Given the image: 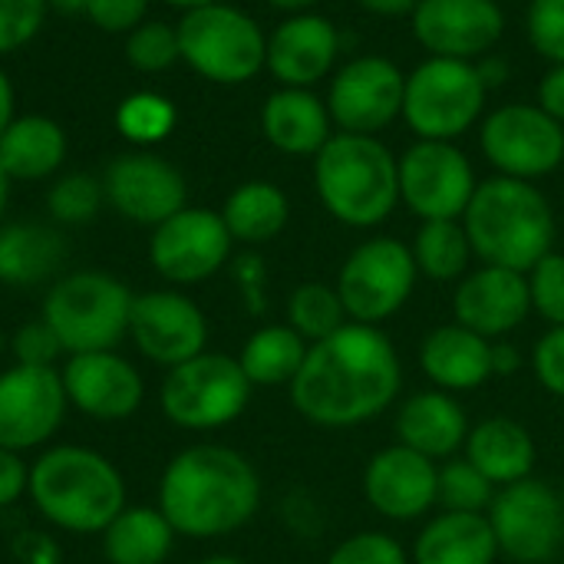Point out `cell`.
<instances>
[{"instance_id":"6da1fadb","label":"cell","mask_w":564,"mask_h":564,"mask_svg":"<svg viewBox=\"0 0 564 564\" xmlns=\"http://www.w3.org/2000/svg\"><path fill=\"white\" fill-rule=\"evenodd\" d=\"M403 387V364L393 340L370 324H344L307 357L288 393L294 410L324 430H350L387 413Z\"/></svg>"},{"instance_id":"7a4b0ae2","label":"cell","mask_w":564,"mask_h":564,"mask_svg":"<svg viewBox=\"0 0 564 564\" xmlns=\"http://www.w3.org/2000/svg\"><path fill=\"white\" fill-rule=\"evenodd\" d=\"M261 509V476L251 459L221 443H198L169 459L159 482V512L175 535L221 539L245 529Z\"/></svg>"},{"instance_id":"3957f363","label":"cell","mask_w":564,"mask_h":564,"mask_svg":"<svg viewBox=\"0 0 564 564\" xmlns=\"http://www.w3.org/2000/svg\"><path fill=\"white\" fill-rule=\"evenodd\" d=\"M463 228L473 254L482 264L529 274L545 254L555 251V208L535 182L489 175L479 182Z\"/></svg>"},{"instance_id":"277c9868","label":"cell","mask_w":564,"mask_h":564,"mask_svg":"<svg viewBox=\"0 0 564 564\" xmlns=\"http://www.w3.org/2000/svg\"><path fill=\"white\" fill-rule=\"evenodd\" d=\"M311 162L314 192L334 221L370 231L400 208L397 152L380 135L334 132Z\"/></svg>"},{"instance_id":"5b68a950","label":"cell","mask_w":564,"mask_h":564,"mask_svg":"<svg viewBox=\"0 0 564 564\" xmlns=\"http://www.w3.org/2000/svg\"><path fill=\"white\" fill-rule=\"evenodd\" d=\"M26 496L50 525L76 535H102L126 509L122 473L86 446H50L40 453L30 466Z\"/></svg>"},{"instance_id":"8992f818","label":"cell","mask_w":564,"mask_h":564,"mask_svg":"<svg viewBox=\"0 0 564 564\" xmlns=\"http://www.w3.org/2000/svg\"><path fill=\"white\" fill-rule=\"evenodd\" d=\"M135 294L106 271H73L50 284L40 321L56 334L63 354L116 350L129 337Z\"/></svg>"},{"instance_id":"52a82bcc","label":"cell","mask_w":564,"mask_h":564,"mask_svg":"<svg viewBox=\"0 0 564 564\" xmlns=\"http://www.w3.org/2000/svg\"><path fill=\"white\" fill-rule=\"evenodd\" d=\"M489 89L466 59L426 56L406 73L403 93V122L413 139L430 142H456L469 129H479L486 116Z\"/></svg>"},{"instance_id":"ba28073f","label":"cell","mask_w":564,"mask_h":564,"mask_svg":"<svg viewBox=\"0 0 564 564\" xmlns=\"http://www.w3.org/2000/svg\"><path fill=\"white\" fill-rule=\"evenodd\" d=\"M175 30L182 59L215 86H241L264 69L268 33L241 7L221 0L188 10Z\"/></svg>"},{"instance_id":"9c48e42d","label":"cell","mask_w":564,"mask_h":564,"mask_svg":"<svg viewBox=\"0 0 564 564\" xmlns=\"http://www.w3.org/2000/svg\"><path fill=\"white\" fill-rule=\"evenodd\" d=\"M251 393L254 387L248 383L238 357L205 350L165 373L159 406L178 430L212 433L235 423L248 410Z\"/></svg>"},{"instance_id":"30bf717a","label":"cell","mask_w":564,"mask_h":564,"mask_svg":"<svg viewBox=\"0 0 564 564\" xmlns=\"http://www.w3.org/2000/svg\"><path fill=\"white\" fill-rule=\"evenodd\" d=\"M416 281L420 271L410 245L393 235H373L344 258L334 288L354 324L380 327L410 304Z\"/></svg>"},{"instance_id":"8fae6325","label":"cell","mask_w":564,"mask_h":564,"mask_svg":"<svg viewBox=\"0 0 564 564\" xmlns=\"http://www.w3.org/2000/svg\"><path fill=\"white\" fill-rule=\"evenodd\" d=\"M479 149L496 175L539 182L564 162V126L539 102H506L482 116Z\"/></svg>"},{"instance_id":"7c38bea8","label":"cell","mask_w":564,"mask_h":564,"mask_svg":"<svg viewBox=\"0 0 564 564\" xmlns=\"http://www.w3.org/2000/svg\"><path fill=\"white\" fill-rule=\"evenodd\" d=\"M489 525L499 542V555L512 564H552L564 549L562 492L535 476L496 489L489 506Z\"/></svg>"},{"instance_id":"4fadbf2b","label":"cell","mask_w":564,"mask_h":564,"mask_svg":"<svg viewBox=\"0 0 564 564\" xmlns=\"http://www.w3.org/2000/svg\"><path fill=\"white\" fill-rule=\"evenodd\" d=\"M400 205H406L420 221H449L463 218L479 175L473 159L456 142L413 139L400 155Z\"/></svg>"},{"instance_id":"5bb4252c","label":"cell","mask_w":564,"mask_h":564,"mask_svg":"<svg viewBox=\"0 0 564 564\" xmlns=\"http://www.w3.org/2000/svg\"><path fill=\"white\" fill-rule=\"evenodd\" d=\"M406 73L383 53H360L340 63L327 83V112L337 132L380 135L403 116Z\"/></svg>"},{"instance_id":"9a60e30c","label":"cell","mask_w":564,"mask_h":564,"mask_svg":"<svg viewBox=\"0 0 564 564\" xmlns=\"http://www.w3.org/2000/svg\"><path fill=\"white\" fill-rule=\"evenodd\" d=\"M235 238L228 235L221 212L182 208L152 228L149 261L169 284H202L215 278L231 258Z\"/></svg>"},{"instance_id":"2e32d148","label":"cell","mask_w":564,"mask_h":564,"mask_svg":"<svg viewBox=\"0 0 564 564\" xmlns=\"http://www.w3.org/2000/svg\"><path fill=\"white\" fill-rule=\"evenodd\" d=\"M410 30L426 56L476 63L506 36V7L499 0H420Z\"/></svg>"},{"instance_id":"e0dca14e","label":"cell","mask_w":564,"mask_h":564,"mask_svg":"<svg viewBox=\"0 0 564 564\" xmlns=\"http://www.w3.org/2000/svg\"><path fill=\"white\" fill-rule=\"evenodd\" d=\"M66 406L69 400L56 367L13 364L0 373V446L23 456L50 443Z\"/></svg>"},{"instance_id":"ac0fdd59","label":"cell","mask_w":564,"mask_h":564,"mask_svg":"<svg viewBox=\"0 0 564 564\" xmlns=\"http://www.w3.org/2000/svg\"><path fill=\"white\" fill-rule=\"evenodd\" d=\"M129 340L145 360L172 370L208 350V317L182 291H145L132 301Z\"/></svg>"},{"instance_id":"d6986e66","label":"cell","mask_w":564,"mask_h":564,"mask_svg":"<svg viewBox=\"0 0 564 564\" xmlns=\"http://www.w3.org/2000/svg\"><path fill=\"white\" fill-rule=\"evenodd\" d=\"M106 202L135 225H162L175 212L185 208L188 185L182 172L152 152H129L119 155L102 178Z\"/></svg>"},{"instance_id":"ffe728a7","label":"cell","mask_w":564,"mask_h":564,"mask_svg":"<svg viewBox=\"0 0 564 564\" xmlns=\"http://www.w3.org/2000/svg\"><path fill=\"white\" fill-rule=\"evenodd\" d=\"M440 496V463L393 443L370 456L364 469L367 506L390 522H420Z\"/></svg>"},{"instance_id":"44dd1931","label":"cell","mask_w":564,"mask_h":564,"mask_svg":"<svg viewBox=\"0 0 564 564\" xmlns=\"http://www.w3.org/2000/svg\"><path fill=\"white\" fill-rule=\"evenodd\" d=\"M340 59V30L324 13H288L268 33V59L264 69L294 89H314L330 79Z\"/></svg>"},{"instance_id":"7402d4cb","label":"cell","mask_w":564,"mask_h":564,"mask_svg":"<svg viewBox=\"0 0 564 564\" xmlns=\"http://www.w3.org/2000/svg\"><path fill=\"white\" fill-rule=\"evenodd\" d=\"M59 377H63L69 406L102 423L129 420L132 413H139L145 400V383L139 370L116 350L73 354L63 364Z\"/></svg>"},{"instance_id":"603a6c76","label":"cell","mask_w":564,"mask_h":564,"mask_svg":"<svg viewBox=\"0 0 564 564\" xmlns=\"http://www.w3.org/2000/svg\"><path fill=\"white\" fill-rule=\"evenodd\" d=\"M456 324L476 330L486 340H502L519 330L532 314L529 278L522 271L479 264L456 281L453 294Z\"/></svg>"},{"instance_id":"cb8c5ba5","label":"cell","mask_w":564,"mask_h":564,"mask_svg":"<svg viewBox=\"0 0 564 564\" xmlns=\"http://www.w3.org/2000/svg\"><path fill=\"white\" fill-rule=\"evenodd\" d=\"M420 370L436 390L473 393L486 387L492 373V340L463 324H440L420 344Z\"/></svg>"},{"instance_id":"d4e9b609","label":"cell","mask_w":564,"mask_h":564,"mask_svg":"<svg viewBox=\"0 0 564 564\" xmlns=\"http://www.w3.org/2000/svg\"><path fill=\"white\" fill-rule=\"evenodd\" d=\"M397 443L433 459V463H446L456 459V453L466 446L469 440V416L459 406V400L446 390H423L413 393L410 400L400 403L397 410Z\"/></svg>"},{"instance_id":"484cf974","label":"cell","mask_w":564,"mask_h":564,"mask_svg":"<svg viewBox=\"0 0 564 564\" xmlns=\"http://www.w3.org/2000/svg\"><path fill=\"white\" fill-rule=\"evenodd\" d=\"M334 132L327 102L314 89L278 86L261 106V135L281 155L314 159Z\"/></svg>"},{"instance_id":"4316f807","label":"cell","mask_w":564,"mask_h":564,"mask_svg":"<svg viewBox=\"0 0 564 564\" xmlns=\"http://www.w3.org/2000/svg\"><path fill=\"white\" fill-rule=\"evenodd\" d=\"M466 459L496 486H512L532 476L535 459H539V446L529 433V426H522L512 416H489L482 423H476L469 430L466 440Z\"/></svg>"},{"instance_id":"83f0119b","label":"cell","mask_w":564,"mask_h":564,"mask_svg":"<svg viewBox=\"0 0 564 564\" xmlns=\"http://www.w3.org/2000/svg\"><path fill=\"white\" fill-rule=\"evenodd\" d=\"M499 542L489 516L479 512H440L413 542V564H496Z\"/></svg>"},{"instance_id":"f1b7e54d","label":"cell","mask_w":564,"mask_h":564,"mask_svg":"<svg viewBox=\"0 0 564 564\" xmlns=\"http://www.w3.org/2000/svg\"><path fill=\"white\" fill-rule=\"evenodd\" d=\"M66 159V135L46 116H17L0 135V169L13 182H40Z\"/></svg>"},{"instance_id":"f546056e","label":"cell","mask_w":564,"mask_h":564,"mask_svg":"<svg viewBox=\"0 0 564 564\" xmlns=\"http://www.w3.org/2000/svg\"><path fill=\"white\" fill-rule=\"evenodd\" d=\"M66 261V241L36 221L0 228V284L33 288L50 281Z\"/></svg>"},{"instance_id":"4dcf8cb0","label":"cell","mask_w":564,"mask_h":564,"mask_svg":"<svg viewBox=\"0 0 564 564\" xmlns=\"http://www.w3.org/2000/svg\"><path fill=\"white\" fill-rule=\"evenodd\" d=\"M175 549V529L159 506H126L102 529V555L109 564H165Z\"/></svg>"},{"instance_id":"1f68e13d","label":"cell","mask_w":564,"mask_h":564,"mask_svg":"<svg viewBox=\"0 0 564 564\" xmlns=\"http://www.w3.org/2000/svg\"><path fill=\"white\" fill-rule=\"evenodd\" d=\"M221 221L228 235L241 245H268L291 221V202L281 185L251 178L241 182L221 205Z\"/></svg>"},{"instance_id":"d6a6232c","label":"cell","mask_w":564,"mask_h":564,"mask_svg":"<svg viewBox=\"0 0 564 564\" xmlns=\"http://www.w3.org/2000/svg\"><path fill=\"white\" fill-rule=\"evenodd\" d=\"M307 347L311 344L294 327L268 324L245 340L238 364L251 387H291L307 357Z\"/></svg>"},{"instance_id":"836d02e7","label":"cell","mask_w":564,"mask_h":564,"mask_svg":"<svg viewBox=\"0 0 564 564\" xmlns=\"http://www.w3.org/2000/svg\"><path fill=\"white\" fill-rule=\"evenodd\" d=\"M413 261L420 278H430L436 284H453L469 274L473 264V245L463 228V218L449 221H420L413 241H410Z\"/></svg>"},{"instance_id":"e575fe53","label":"cell","mask_w":564,"mask_h":564,"mask_svg":"<svg viewBox=\"0 0 564 564\" xmlns=\"http://www.w3.org/2000/svg\"><path fill=\"white\" fill-rule=\"evenodd\" d=\"M344 324H350L344 301L334 284L324 281H304L288 297V327H294L307 344L327 340Z\"/></svg>"},{"instance_id":"d590c367","label":"cell","mask_w":564,"mask_h":564,"mask_svg":"<svg viewBox=\"0 0 564 564\" xmlns=\"http://www.w3.org/2000/svg\"><path fill=\"white\" fill-rule=\"evenodd\" d=\"M175 119H178V112H175L172 99H165L162 93H149V89L126 96L116 109L119 135L129 139L132 145H142V149L169 139L175 129Z\"/></svg>"},{"instance_id":"8d00e7d4","label":"cell","mask_w":564,"mask_h":564,"mask_svg":"<svg viewBox=\"0 0 564 564\" xmlns=\"http://www.w3.org/2000/svg\"><path fill=\"white\" fill-rule=\"evenodd\" d=\"M496 499V486L463 456V459H446L440 466V496L436 506L446 512H479L486 516Z\"/></svg>"},{"instance_id":"74e56055","label":"cell","mask_w":564,"mask_h":564,"mask_svg":"<svg viewBox=\"0 0 564 564\" xmlns=\"http://www.w3.org/2000/svg\"><path fill=\"white\" fill-rule=\"evenodd\" d=\"M102 198H106V192H102L99 178H93L86 172H73V175H63L50 188L46 208L59 225H86L102 208Z\"/></svg>"},{"instance_id":"f35d334b","label":"cell","mask_w":564,"mask_h":564,"mask_svg":"<svg viewBox=\"0 0 564 564\" xmlns=\"http://www.w3.org/2000/svg\"><path fill=\"white\" fill-rule=\"evenodd\" d=\"M126 59L142 69V73H162L169 69L175 59H182L178 53V30L159 20H145L139 23L129 40H126Z\"/></svg>"},{"instance_id":"ab89813d","label":"cell","mask_w":564,"mask_h":564,"mask_svg":"<svg viewBox=\"0 0 564 564\" xmlns=\"http://www.w3.org/2000/svg\"><path fill=\"white\" fill-rule=\"evenodd\" d=\"M532 314H539L549 327H564V254H545L529 274Z\"/></svg>"},{"instance_id":"60d3db41","label":"cell","mask_w":564,"mask_h":564,"mask_svg":"<svg viewBox=\"0 0 564 564\" xmlns=\"http://www.w3.org/2000/svg\"><path fill=\"white\" fill-rule=\"evenodd\" d=\"M525 40L549 66L564 63V0H529Z\"/></svg>"},{"instance_id":"b9f144b4","label":"cell","mask_w":564,"mask_h":564,"mask_svg":"<svg viewBox=\"0 0 564 564\" xmlns=\"http://www.w3.org/2000/svg\"><path fill=\"white\" fill-rule=\"evenodd\" d=\"M327 564H410V555L387 532H357L330 552Z\"/></svg>"},{"instance_id":"7bdbcfd3","label":"cell","mask_w":564,"mask_h":564,"mask_svg":"<svg viewBox=\"0 0 564 564\" xmlns=\"http://www.w3.org/2000/svg\"><path fill=\"white\" fill-rule=\"evenodd\" d=\"M50 0H0V56L30 43L46 17Z\"/></svg>"},{"instance_id":"ee69618b","label":"cell","mask_w":564,"mask_h":564,"mask_svg":"<svg viewBox=\"0 0 564 564\" xmlns=\"http://www.w3.org/2000/svg\"><path fill=\"white\" fill-rule=\"evenodd\" d=\"M10 354L17 364H26V367H53L63 354L56 334L36 317L30 324H20L13 334H10Z\"/></svg>"},{"instance_id":"f6af8a7d","label":"cell","mask_w":564,"mask_h":564,"mask_svg":"<svg viewBox=\"0 0 564 564\" xmlns=\"http://www.w3.org/2000/svg\"><path fill=\"white\" fill-rule=\"evenodd\" d=\"M532 370L542 390L564 400V327H549L532 347Z\"/></svg>"},{"instance_id":"bcb514c9","label":"cell","mask_w":564,"mask_h":564,"mask_svg":"<svg viewBox=\"0 0 564 564\" xmlns=\"http://www.w3.org/2000/svg\"><path fill=\"white\" fill-rule=\"evenodd\" d=\"M152 0H89L86 17L106 30V33H132L139 23H145Z\"/></svg>"},{"instance_id":"7dc6e473","label":"cell","mask_w":564,"mask_h":564,"mask_svg":"<svg viewBox=\"0 0 564 564\" xmlns=\"http://www.w3.org/2000/svg\"><path fill=\"white\" fill-rule=\"evenodd\" d=\"M30 482V466L20 453H10L0 446V509H10Z\"/></svg>"},{"instance_id":"c3c4849f","label":"cell","mask_w":564,"mask_h":564,"mask_svg":"<svg viewBox=\"0 0 564 564\" xmlns=\"http://www.w3.org/2000/svg\"><path fill=\"white\" fill-rule=\"evenodd\" d=\"M535 102L564 126V63H552L542 79H539V89H535Z\"/></svg>"},{"instance_id":"681fc988","label":"cell","mask_w":564,"mask_h":564,"mask_svg":"<svg viewBox=\"0 0 564 564\" xmlns=\"http://www.w3.org/2000/svg\"><path fill=\"white\" fill-rule=\"evenodd\" d=\"M476 69H479V76H482V83H486V89H489V93H492V89H499V86L512 76L509 59H506V56H499V53H489V56L476 59Z\"/></svg>"},{"instance_id":"f907efd6","label":"cell","mask_w":564,"mask_h":564,"mask_svg":"<svg viewBox=\"0 0 564 564\" xmlns=\"http://www.w3.org/2000/svg\"><path fill=\"white\" fill-rule=\"evenodd\" d=\"M364 13L370 17H387V20H397V17H410L416 10L420 0H354Z\"/></svg>"},{"instance_id":"816d5d0a","label":"cell","mask_w":564,"mask_h":564,"mask_svg":"<svg viewBox=\"0 0 564 564\" xmlns=\"http://www.w3.org/2000/svg\"><path fill=\"white\" fill-rule=\"evenodd\" d=\"M522 367L519 347L506 344V340H492V373L496 377H509Z\"/></svg>"},{"instance_id":"f5cc1de1","label":"cell","mask_w":564,"mask_h":564,"mask_svg":"<svg viewBox=\"0 0 564 564\" xmlns=\"http://www.w3.org/2000/svg\"><path fill=\"white\" fill-rule=\"evenodd\" d=\"M13 119H17V116H13V86H10L7 73L0 69V135H3V129H7Z\"/></svg>"},{"instance_id":"db71d44e","label":"cell","mask_w":564,"mask_h":564,"mask_svg":"<svg viewBox=\"0 0 564 564\" xmlns=\"http://www.w3.org/2000/svg\"><path fill=\"white\" fill-rule=\"evenodd\" d=\"M268 7H274V10H281L284 17L288 13H307V10H314L321 0H264Z\"/></svg>"},{"instance_id":"11a10c76","label":"cell","mask_w":564,"mask_h":564,"mask_svg":"<svg viewBox=\"0 0 564 564\" xmlns=\"http://www.w3.org/2000/svg\"><path fill=\"white\" fill-rule=\"evenodd\" d=\"M50 7L59 13H86L89 0H50Z\"/></svg>"},{"instance_id":"9f6ffc18","label":"cell","mask_w":564,"mask_h":564,"mask_svg":"<svg viewBox=\"0 0 564 564\" xmlns=\"http://www.w3.org/2000/svg\"><path fill=\"white\" fill-rule=\"evenodd\" d=\"M169 7H178V10H198V7H208V3H221V0H165Z\"/></svg>"},{"instance_id":"6f0895ef","label":"cell","mask_w":564,"mask_h":564,"mask_svg":"<svg viewBox=\"0 0 564 564\" xmlns=\"http://www.w3.org/2000/svg\"><path fill=\"white\" fill-rule=\"evenodd\" d=\"M7 195H10V178H7V172L0 169V218H3V208H7Z\"/></svg>"},{"instance_id":"680465c9","label":"cell","mask_w":564,"mask_h":564,"mask_svg":"<svg viewBox=\"0 0 564 564\" xmlns=\"http://www.w3.org/2000/svg\"><path fill=\"white\" fill-rule=\"evenodd\" d=\"M198 564H248L245 558H235V555H208L205 562Z\"/></svg>"},{"instance_id":"91938a15","label":"cell","mask_w":564,"mask_h":564,"mask_svg":"<svg viewBox=\"0 0 564 564\" xmlns=\"http://www.w3.org/2000/svg\"><path fill=\"white\" fill-rule=\"evenodd\" d=\"M499 3H502V7H506V3H516V0H499Z\"/></svg>"},{"instance_id":"94428289","label":"cell","mask_w":564,"mask_h":564,"mask_svg":"<svg viewBox=\"0 0 564 564\" xmlns=\"http://www.w3.org/2000/svg\"><path fill=\"white\" fill-rule=\"evenodd\" d=\"M562 499H564V486H562Z\"/></svg>"},{"instance_id":"6125c7cd","label":"cell","mask_w":564,"mask_h":564,"mask_svg":"<svg viewBox=\"0 0 564 564\" xmlns=\"http://www.w3.org/2000/svg\"><path fill=\"white\" fill-rule=\"evenodd\" d=\"M562 564H564V562H562Z\"/></svg>"}]
</instances>
